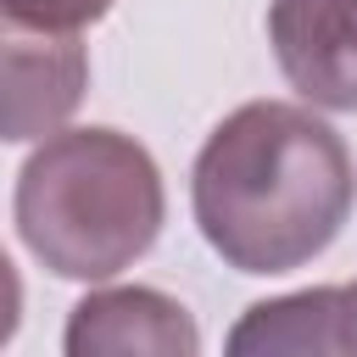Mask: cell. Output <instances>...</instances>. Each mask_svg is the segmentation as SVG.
Instances as JSON below:
<instances>
[{"label":"cell","mask_w":357,"mask_h":357,"mask_svg":"<svg viewBox=\"0 0 357 357\" xmlns=\"http://www.w3.org/2000/svg\"><path fill=\"white\" fill-rule=\"evenodd\" d=\"M89 56L78 33H45L6 22V139L56 134L84 100Z\"/></svg>","instance_id":"cell-5"},{"label":"cell","mask_w":357,"mask_h":357,"mask_svg":"<svg viewBox=\"0 0 357 357\" xmlns=\"http://www.w3.org/2000/svg\"><path fill=\"white\" fill-rule=\"evenodd\" d=\"M67 357H195L201 329L184 301L151 290V284H112L89 290L61 329Z\"/></svg>","instance_id":"cell-4"},{"label":"cell","mask_w":357,"mask_h":357,"mask_svg":"<svg viewBox=\"0 0 357 357\" xmlns=\"http://www.w3.org/2000/svg\"><path fill=\"white\" fill-rule=\"evenodd\" d=\"M268 45L307 106L357 112V0H273Z\"/></svg>","instance_id":"cell-3"},{"label":"cell","mask_w":357,"mask_h":357,"mask_svg":"<svg viewBox=\"0 0 357 357\" xmlns=\"http://www.w3.org/2000/svg\"><path fill=\"white\" fill-rule=\"evenodd\" d=\"M357 201L346 139L290 100L229 112L190 173L201 240L234 273H296L335 245Z\"/></svg>","instance_id":"cell-1"},{"label":"cell","mask_w":357,"mask_h":357,"mask_svg":"<svg viewBox=\"0 0 357 357\" xmlns=\"http://www.w3.org/2000/svg\"><path fill=\"white\" fill-rule=\"evenodd\" d=\"M11 218L56 279L100 284L156 245L167 218L162 167L123 128H56L17 173Z\"/></svg>","instance_id":"cell-2"},{"label":"cell","mask_w":357,"mask_h":357,"mask_svg":"<svg viewBox=\"0 0 357 357\" xmlns=\"http://www.w3.org/2000/svg\"><path fill=\"white\" fill-rule=\"evenodd\" d=\"M346 296L340 284L296 290L245 307V318L229 329V351H296V357H340L346 351Z\"/></svg>","instance_id":"cell-6"},{"label":"cell","mask_w":357,"mask_h":357,"mask_svg":"<svg viewBox=\"0 0 357 357\" xmlns=\"http://www.w3.org/2000/svg\"><path fill=\"white\" fill-rule=\"evenodd\" d=\"M6 22L17 28H45V33H78L112 11V0H0Z\"/></svg>","instance_id":"cell-7"},{"label":"cell","mask_w":357,"mask_h":357,"mask_svg":"<svg viewBox=\"0 0 357 357\" xmlns=\"http://www.w3.org/2000/svg\"><path fill=\"white\" fill-rule=\"evenodd\" d=\"M340 296H346V307H340L346 312V351H357V279L340 284Z\"/></svg>","instance_id":"cell-8"}]
</instances>
